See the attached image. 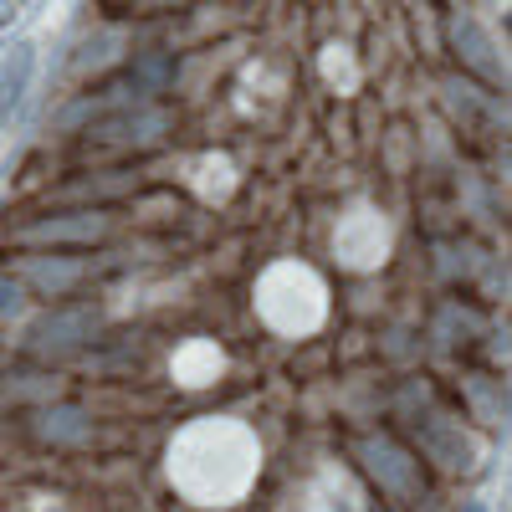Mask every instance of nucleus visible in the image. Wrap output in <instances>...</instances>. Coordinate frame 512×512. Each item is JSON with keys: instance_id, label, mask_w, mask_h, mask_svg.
<instances>
[{"instance_id": "obj_1", "label": "nucleus", "mask_w": 512, "mask_h": 512, "mask_svg": "<svg viewBox=\"0 0 512 512\" xmlns=\"http://www.w3.org/2000/svg\"><path fill=\"white\" fill-rule=\"evenodd\" d=\"M31 67H36V52L26 47V41H16V47L0 57V123H6L21 98H26V82H31Z\"/></svg>"}, {"instance_id": "obj_2", "label": "nucleus", "mask_w": 512, "mask_h": 512, "mask_svg": "<svg viewBox=\"0 0 512 512\" xmlns=\"http://www.w3.org/2000/svg\"><path fill=\"white\" fill-rule=\"evenodd\" d=\"M103 231V221H47V226H36L31 236H98Z\"/></svg>"}, {"instance_id": "obj_3", "label": "nucleus", "mask_w": 512, "mask_h": 512, "mask_svg": "<svg viewBox=\"0 0 512 512\" xmlns=\"http://www.w3.org/2000/svg\"><path fill=\"white\" fill-rule=\"evenodd\" d=\"M16 308H21V287L11 277H0V318H11Z\"/></svg>"}, {"instance_id": "obj_4", "label": "nucleus", "mask_w": 512, "mask_h": 512, "mask_svg": "<svg viewBox=\"0 0 512 512\" xmlns=\"http://www.w3.org/2000/svg\"><path fill=\"white\" fill-rule=\"evenodd\" d=\"M466 512H482V507H466Z\"/></svg>"}]
</instances>
